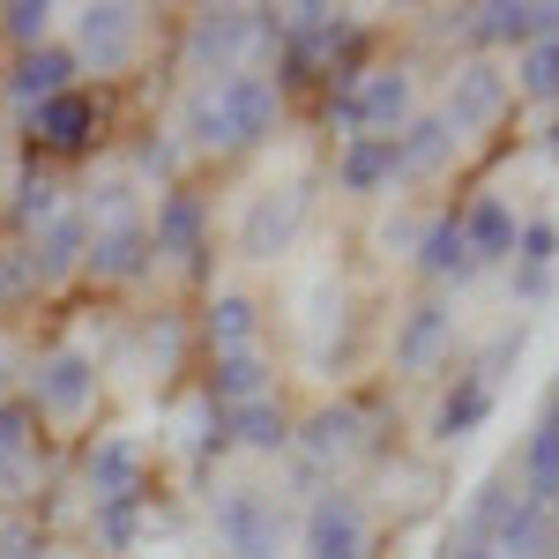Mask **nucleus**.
<instances>
[{
  "label": "nucleus",
  "mask_w": 559,
  "mask_h": 559,
  "mask_svg": "<svg viewBox=\"0 0 559 559\" xmlns=\"http://www.w3.org/2000/svg\"><path fill=\"white\" fill-rule=\"evenodd\" d=\"M8 216H15V231H45L52 216H60V187L45 173H23L15 179V202H8Z\"/></svg>",
  "instance_id": "obj_30"
},
{
  "label": "nucleus",
  "mask_w": 559,
  "mask_h": 559,
  "mask_svg": "<svg viewBox=\"0 0 559 559\" xmlns=\"http://www.w3.org/2000/svg\"><path fill=\"white\" fill-rule=\"evenodd\" d=\"M522 90H530V97H559V38H537L530 45V52H522Z\"/></svg>",
  "instance_id": "obj_32"
},
{
  "label": "nucleus",
  "mask_w": 559,
  "mask_h": 559,
  "mask_svg": "<svg viewBox=\"0 0 559 559\" xmlns=\"http://www.w3.org/2000/svg\"><path fill=\"white\" fill-rule=\"evenodd\" d=\"M224 418V448H254V455H276L292 426H284V403L276 395H261V403H239V411H216Z\"/></svg>",
  "instance_id": "obj_24"
},
{
  "label": "nucleus",
  "mask_w": 559,
  "mask_h": 559,
  "mask_svg": "<svg viewBox=\"0 0 559 559\" xmlns=\"http://www.w3.org/2000/svg\"><path fill=\"white\" fill-rule=\"evenodd\" d=\"M0 15H8V38L23 45V52H38V45H45V23H52L45 0H15V8H0Z\"/></svg>",
  "instance_id": "obj_33"
},
{
  "label": "nucleus",
  "mask_w": 559,
  "mask_h": 559,
  "mask_svg": "<svg viewBox=\"0 0 559 559\" xmlns=\"http://www.w3.org/2000/svg\"><path fill=\"white\" fill-rule=\"evenodd\" d=\"M522 336H530L522 321H515V329H500V336H492V350H485L477 366H463V373H455V388H448V395H440V411H432V440H440V448L471 440V432L492 418V403H500V366H508V358H522Z\"/></svg>",
  "instance_id": "obj_3"
},
{
  "label": "nucleus",
  "mask_w": 559,
  "mask_h": 559,
  "mask_svg": "<svg viewBox=\"0 0 559 559\" xmlns=\"http://www.w3.org/2000/svg\"><path fill=\"white\" fill-rule=\"evenodd\" d=\"M31 418H38L31 403H0V485H23L31 477V440H38Z\"/></svg>",
  "instance_id": "obj_28"
},
{
  "label": "nucleus",
  "mask_w": 559,
  "mask_h": 559,
  "mask_svg": "<svg viewBox=\"0 0 559 559\" xmlns=\"http://www.w3.org/2000/svg\"><path fill=\"white\" fill-rule=\"evenodd\" d=\"M515 485L530 508H559V403H545V418H537V432H530V448L515 463Z\"/></svg>",
  "instance_id": "obj_16"
},
{
  "label": "nucleus",
  "mask_w": 559,
  "mask_h": 559,
  "mask_svg": "<svg viewBox=\"0 0 559 559\" xmlns=\"http://www.w3.org/2000/svg\"><path fill=\"white\" fill-rule=\"evenodd\" d=\"M90 395H97V358L90 350H52L38 366V381H31V411H45V418H75Z\"/></svg>",
  "instance_id": "obj_8"
},
{
  "label": "nucleus",
  "mask_w": 559,
  "mask_h": 559,
  "mask_svg": "<svg viewBox=\"0 0 559 559\" xmlns=\"http://www.w3.org/2000/svg\"><path fill=\"white\" fill-rule=\"evenodd\" d=\"M515 210L500 202V194H477L471 210H463V247H471V269H500V261H515Z\"/></svg>",
  "instance_id": "obj_15"
},
{
  "label": "nucleus",
  "mask_w": 559,
  "mask_h": 559,
  "mask_svg": "<svg viewBox=\"0 0 559 559\" xmlns=\"http://www.w3.org/2000/svg\"><path fill=\"white\" fill-rule=\"evenodd\" d=\"M216 545L231 559H276L284 552V508L261 492V485H231V492H216Z\"/></svg>",
  "instance_id": "obj_4"
},
{
  "label": "nucleus",
  "mask_w": 559,
  "mask_h": 559,
  "mask_svg": "<svg viewBox=\"0 0 559 559\" xmlns=\"http://www.w3.org/2000/svg\"><path fill=\"white\" fill-rule=\"evenodd\" d=\"M373 552V515L358 492H321L306 508V559H366Z\"/></svg>",
  "instance_id": "obj_6"
},
{
  "label": "nucleus",
  "mask_w": 559,
  "mask_h": 559,
  "mask_svg": "<svg viewBox=\"0 0 559 559\" xmlns=\"http://www.w3.org/2000/svg\"><path fill=\"white\" fill-rule=\"evenodd\" d=\"M299 216H306L299 187H269L254 210H247V224H239V254H254V261L284 254V247H292V231H299Z\"/></svg>",
  "instance_id": "obj_11"
},
{
  "label": "nucleus",
  "mask_w": 559,
  "mask_h": 559,
  "mask_svg": "<svg viewBox=\"0 0 559 559\" xmlns=\"http://www.w3.org/2000/svg\"><path fill=\"white\" fill-rule=\"evenodd\" d=\"M134 45H142V8H83V31H75V52L83 60L128 68Z\"/></svg>",
  "instance_id": "obj_12"
},
{
  "label": "nucleus",
  "mask_w": 559,
  "mask_h": 559,
  "mask_svg": "<svg viewBox=\"0 0 559 559\" xmlns=\"http://www.w3.org/2000/svg\"><path fill=\"white\" fill-rule=\"evenodd\" d=\"M269 395V366L254 350H231L210 366V411H239V403H261Z\"/></svg>",
  "instance_id": "obj_25"
},
{
  "label": "nucleus",
  "mask_w": 559,
  "mask_h": 559,
  "mask_svg": "<svg viewBox=\"0 0 559 559\" xmlns=\"http://www.w3.org/2000/svg\"><path fill=\"white\" fill-rule=\"evenodd\" d=\"M31 134H38L52 157H75V150H90V134H97V97H83V90H68V97H52V105H38V120H31Z\"/></svg>",
  "instance_id": "obj_18"
},
{
  "label": "nucleus",
  "mask_w": 559,
  "mask_h": 559,
  "mask_svg": "<svg viewBox=\"0 0 559 559\" xmlns=\"http://www.w3.org/2000/svg\"><path fill=\"white\" fill-rule=\"evenodd\" d=\"M31 261H38V284H45V276H68L75 261H90V224L60 210L38 239H31Z\"/></svg>",
  "instance_id": "obj_26"
},
{
  "label": "nucleus",
  "mask_w": 559,
  "mask_h": 559,
  "mask_svg": "<svg viewBox=\"0 0 559 559\" xmlns=\"http://www.w3.org/2000/svg\"><path fill=\"white\" fill-rule=\"evenodd\" d=\"M150 239H157V254H179L187 269H202V261H210V210H202L194 194H165Z\"/></svg>",
  "instance_id": "obj_14"
},
{
  "label": "nucleus",
  "mask_w": 559,
  "mask_h": 559,
  "mask_svg": "<svg viewBox=\"0 0 559 559\" xmlns=\"http://www.w3.org/2000/svg\"><path fill=\"white\" fill-rule=\"evenodd\" d=\"M552 157H559V120H552Z\"/></svg>",
  "instance_id": "obj_37"
},
{
  "label": "nucleus",
  "mask_w": 559,
  "mask_h": 559,
  "mask_svg": "<svg viewBox=\"0 0 559 559\" xmlns=\"http://www.w3.org/2000/svg\"><path fill=\"white\" fill-rule=\"evenodd\" d=\"M284 120V83H269V75H216L187 97V142L194 150H254L269 142Z\"/></svg>",
  "instance_id": "obj_1"
},
{
  "label": "nucleus",
  "mask_w": 559,
  "mask_h": 559,
  "mask_svg": "<svg viewBox=\"0 0 559 559\" xmlns=\"http://www.w3.org/2000/svg\"><path fill=\"white\" fill-rule=\"evenodd\" d=\"M38 284V261H31V247H8L0 254V299H23Z\"/></svg>",
  "instance_id": "obj_34"
},
{
  "label": "nucleus",
  "mask_w": 559,
  "mask_h": 559,
  "mask_svg": "<svg viewBox=\"0 0 559 559\" xmlns=\"http://www.w3.org/2000/svg\"><path fill=\"white\" fill-rule=\"evenodd\" d=\"M448 559H500L492 537H448Z\"/></svg>",
  "instance_id": "obj_36"
},
{
  "label": "nucleus",
  "mask_w": 559,
  "mask_h": 559,
  "mask_svg": "<svg viewBox=\"0 0 559 559\" xmlns=\"http://www.w3.org/2000/svg\"><path fill=\"white\" fill-rule=\"evenodd\" d=\"M500 112H508V75H500L492 60H471V68L448 75V105H440V120H448L455 134L500 128Z\"/></svg>",
  "instance_id": "obj_7"
},
{
  "label": "nucleus",
  "mask_w": 559,
  "mask_h": 559,
  "mask_svg": "<svg viewBox=\"0 0 559 559\" xmlns=\"http://www.w3.org/2000/svg\"><path fill=\"white\" fill-rule=\"evenodd\" d=\"M552 261H559V224L530 216L515 231V299H545L552 292Z\"/></svg>",
  "instance_id": "obj_22"
},
{
  "label": "nucleus",
  "mask_w": 559,
  "mask_h": 559,
  "mask_svg": "<svg viewBox=\"0 0 559 559\" xmlns=\"http://www.w3.org/2000/svg\"><path fill=\"white\" fill-rule=\"evenodd\" d=\"M150 261H157V239H150L142 216H128V224H97V231H90V276H105V284L150 276Z\"/></svg>",
  "instance_id": "obj_10"
},
{
  "label": "nucleus",
  "mask_w": 559,
  "mask_h": 559,
  "mask_svg": "<svg viewBox=\"0 0 559 559\" xmlns=\"http://www.w3.org/2000/svg\"><path fill=\"white\" fill-rule=\"evenodd\" d=\"M448 336H455V313L440 299H418L403 313V329H395V366H403V373H426L432 358L448 350Z\"/></svg>",
  "instance_id": "obj_17"
},
{
  "label": "nucleus",
  "mask_w": 559,
  "mask_h": 559,
  "mask_svg": "<svg viewBox=\"0 0 559 559\" xmlns=\"http://www.w3.org/2000/svg\"><path fill=\"white\" fill-rule=\"evenodd\" d=\"M411 105H418V90H411L403 68H358L344 83H329V120L350 128V142H358V134L395 142V134L411 128Z\"/></svg>",
  "instance_id": "obj_2"
},
{
  "label": "nucleus",
  "mask_w": 559,
  "mask_h": 559,
  "mask_svg": "<svg viewBox=\"0 0 559 559\" xmlns=\"http://www.w3.org/2000/svg\"><path fill=\"white\" fill-rule=\"evenodd\" d=\"M366 426H373L366 403H336V411H321V418L306 426V471H336V463H350V455L366 448Z\"/></svg>",
  "instance_id": "obj_13"
},
{
  "label": "nucleus",
  "mask_w": 559,
  "mask_h": 559,
  "mask_svg": "<svg viewBox=\"0 0 559 559\" xmlns=\"http://www.w3.org/2000/svg\"><path fill=\"white\" fill-rule=\"evenodd\" d=\"M68 75H75V52H68V45H38V52L15 60L8 90H15L23 105H52V97H68Z\"/></svg>",
  "instance_id": "obj_23"
},
{
  "label": "nucleus",
  "mask_w": 559,
  "mask_h": 559,
  "mask_svg": "<svg viewBox=\"0 0 559 559\" xmlns=\"http://www.w3.org/2000/svg\"><path fill=\"white\" fill-rule=\"evenodd\" d=\"M83 471H90V492H97V508H105V500H142V448H134L128 432L97 440Z\"/></svg>",
  "instance_id": "obj_19"
},
{
  "label": "nucleus",
  "mask_w": 559,
  "mask_h": 559,
  "mask_svg": "<svg viewBox=\"0 0 559 559\" xmlns=\"http://www.w3.org/2000/svg\"><path fill=\"white\" fill-rule=\"evenodd\" d=\"M418 269H426L432 284H463V276H477L471 247H463V210H440L426 231H418Z\"/></svg>",
  "instance_id": "obj_21"
},
{
  "label": "nucleus",
  "mask_w": 559,
  "mask_h": 559,
  "mask_svg": "<svg viewBox=\"0 0 559 559\" xmlns=\"http://www.w3.org/2000/svg\"><path fill=\"white\" fill-rule=\"evenodd\" d=\"M97 537H105V552H134V537H142V500H105V508H97Z\"/></svg>",
  "instance_id": "obj_31"
},
{
  "label": "nucleus",
  "mask_w": 559,
  "mask_h": 559,
  "mask_svg": "<svg viewBox=\"0 0 559 559\" xmlns=\"http://www.w3.org/2000/svg\"><path fill=\"white\" fill-rule=\"evenodd\" d=\"M0 559H45L38 530H31V522H15V530H0Z\"/></svg>",
  "instance_id": "obj_35"
},
{
  "label": "nucleus",
  "mask_w": 559,
  "mask_h": 559,
  "mask_svg": "<svg viewBox=\"0 0 559 559\" xmlns=\"http://www.w3.org/2000/svg\"><path fill=\"white\" fill-rule=\"evenodd\" d=\"M210 344H216V358H231V350H254V299L224 292V299L210 306Z\"/></svg>",
  "instance_id": "obj_29"
},
{
  "label": "nucleus",
  "mask_w": 559,
  "mask_h": 559,
  "mask_svg": "<svg viewBox=\"0 0 559 559\" xmlns=\"http://www.w3.org/2000/svg\"><path fill=\"white\" fill-rule=\"evenodd\" d=\"M395 179H403L395 142H381V134L344 142V157H336V187H344V194H381V187H395Z\"/></svg>",
  "instance_id": "obj_20"
},
{
  "label": "nucleus",
  "mask_w": 559,
  "mask_h": 559,
  "mask_svg": "<svg viewBox=\"0 0 559 559\" xmlns=\"http://www.w3.org/2000/svg\"><path fill=\"white\" fill-rule=\"evenodd\" d=\"M261 38H276L261 8H210V15H194L187 52L210 68V83H216V75H247V52H254Z\"/></svg>",
  "instance_id": "obj_5"
},
{
  "label": "nucleus",
  "mask_w": 559,
  "mask_h": 559,
  "mask_svg": "<svg viewBox=\"0 0 559 559\" xmlns=\"http://www.w3.org/2000/svg\"><path fill=\"white\" fill-rule=\"evenodd\" d=\"M552 403H559V395H552Z\"/></svg>",
  "instance_id": "obj_38"
},
{
  "label": "nucleus",
  "mask_w": 559,
  "mask_h": 559,
  "mask_svg": "<svg viewBox=\"0 0 559 559\" xmlns=\"http://www.w3.org/2000/svg\"><path fill=\"white\" fill-rule=\"evenodd\" d=\"M448 150H455V128H448L440 112H418L411 128L395 134V157H403V173H432Z\"/></svg>",
  "instance_id": "obj_27"
},
{
  "label": "nucleus",
  "mask_w": 559,
  "mask_h": 559,
  "mask_svg": "<svg viewBox=\"0 0 559 559\" xmlns=\"http://www.w3.org/2000/svg\"><path fill=\"white\" fill-rule=\"evenodd\" d=\"M463 38H471V45H522V52H530L537 38H559V8H545V0H500V8H471Z\"/></svg>",
  "instance_id": "obj_9"
}]
</instances>
